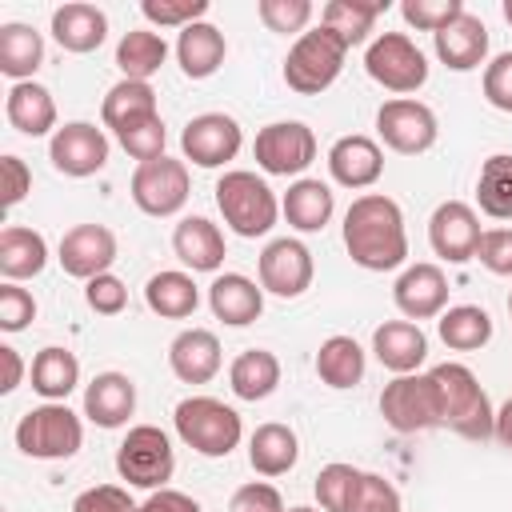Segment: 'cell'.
Instances as JSON below:
<instances>
[{
  "label": "cell",
  "instance_id": "obj_53",
  "mask_svg": "<svg viewBox=\"0 0 512 512\" xmlns=\"http://www.w3.org/2000/svg\"><path fill=\"white\" fill-rule=\"evenodd\" d=\"M228 512H288V508H284V496L272 484L252 480V484H244V488L232 492Z\"/></svg>",
  "mask_w": 512,
  "mask_h": 512
},
{
  "label": "cell",
  "instance_id": "obj_3",
  "mask_svg": "<svg viewBox=\"0 0 512 512\" xmlns=\"http://www.w3.org/2000/svg\"><path fill=\"white\" fill-rule=\"evenodd\" d=\"M216 208H220L224 224L244 240H256V236L272 232V224L280 216V200L268 188V180L256 176V172H244V168L224 172L216 180Z\"/></svg>",
  "mask_w": 512,
  "mask_h": 512
},
{
  "label": "cell",
  "instance_id": "obj_33",
  "mask_svg": "<svg viewBox=\"0 0 512 512\" xmlns=\"http://www.w3.org/2000/svg\"><path fill=\"white\" fill-rule=\"evenodd\" d=\"M228 388H232V396L252 400V404L264 400V396H272L280 388V360L268 348L240 352L232 360V368H228Z\"/></svg>",
  "mask_w": 512,
  "mask_h": 512
},
{
  "label": "cell",
  "instance_id": "obj_24",
  "mask_svg": "<svg viewBox=\"0 0 512 512\" xmlns=\"http://www.w3.org/2000/svg\"><path fill=\"white\" fill-rule=\"evenodd\" d=\"M136 412V384L124 372H100L84 388V416L96 428H124Z\"/></svg>",
  "mask_w": 512,
  "mask_h": 512
},
{
  "label": "cell",
  "instance_id": "obj_20",
  "mask_svg": "<svg viewBox=\"0 0 512 512\" xmlns=\"http://www.w3.org/2000/svg\"><path fill=\"white\" fill-rule=\"evenodd\" d=\"M432 44H436V56H440L444 68H452V72H472V68H480L484 56H488V28H484L480 16H472V12L464 8L448 28H440V32L432 36Z\"/></svg>",
  "mask_w": 512,
  "mask_h": 512
},
{
  "label": "cell",
  "instance_id": "obj_49",
  "mask_svg": "<svg viewBox=\"0 0 512 512\" xmlns=\"http://www.w3.org/2000/svg\"><path fill=\"white\" fill-rule=\"evenodd\" d=\"M84 300H88V308H92L96 316H120L124 304H128V288H124L120 276L104 272V276H92V280L84 284Z\"/></svg>",
  "mask_w": 512,
  "mask_h": 512
},
{
  "label": "cell",
  "instance_id": "obj_5",
  "mask_svg": "<svg viewBox=\"0 0 512 512\" xmlns=\"http://www.w3.org/2000/svg\"><path fill=\"white\" fill-rule=\"evenodd\" d=\"M84 444V424L64 400L28 408L16 424V448L32 460H68Z\"/></svg>",
  "mask_w": 512,
  "mask_h": 512
},
{
  "label": "cell",
  "instance_id": "obj_10",
  "mask_svg": "<svg viewBox=\"0 0 512 512\" xmlns=\"http://www.w3.org/2000/svg\"><path fill=\"white\" fill-rule=\"evenodd\" d=\"M128 188H132V204L144 216H176L188 204V192H192L188 164L184 160H172V156L136 164Z\"/></svg>",
  "mask_w": 512,
  "mask_h": 512
},
{
  "label": "cell",
  "instance_id": "obj_56",
  "mask_svg": "<svg viewBox=\"0 0 512 512\" xmlns=\"http://www.w3.org/2000/svg\"><path fill=\"white\" fill-rule=\"evenodd\" d=\"M0 364H4V380H0V392H16L20 380H24V360L12 344H0Z\"/></svg>",
  "mask_w": 512,
  "mask_h": 512
},
{
  "label": "cell",
  "instance_id": "obj_11",
  "mask_svg": "<svg viewBox=\"0 0 512 512\" xmlns=\"http://www.w3.org/2000/svg\"><path fill=\"white\" fill-rule=\"evenodd\" d=\"M256 164L268 176H300L316 160V132L304 120H276L256 132Z\"/></svg>",
  "mask_w": 512,
  "mask_h": 512
},
{
  "label": "cell",
  "instance_id": "obj_9",
  "mask_svg": "<svg viewBox=\"0 0 512 512\" xmlns=\"http://www.w3.org/2000/svg\"><path fill=\"white\" fill-rule=\"evenodd\" d=\"M364 68L388 92H416L428 84V60L404 32H380L364 52Z\"/></svg>",
  "mask_w": 512,
  "mask_h": 512
},
{
  "label": "cell",
  "instance_id": "obj_13",
  "mask_svg": "<svg viewBox=\"0 0 512 512\" xmlns=\"http://www.w3.org/2000/svg\"><path fill=\"white\" fill-rule=\"evenodd\" d=\"M244 144V132L232 116L224 112H204V116H192L180 132V152L184 160H192L196 168H220L228 160H236Z\"/></svg>",
  "mask_w": 512,
  "mask_h": 512
},
{
  "label": "cell",
  "instance_id": "obj_46",
  "mask_svg": "<svg viewBox=\"0 0 512 512\" xmlns=\"http://www.w3.org/2000/svg\"><path fill=\"white\" fill-rule=\"evenodd\" d=\"M256 12L264 20V28L268 32H280V36H288V32H300L304 36V28L312 20V4L308 0H260Z\"/></svg>",
  "mask_w": 512,
  "mask_h": 512
},
{
  "label": "cell",
  "instance_id": "obj_27",
  "mask_svg": "<svg viewBox=\"0 0 512 512\" xmlns=\"http://www.w3.org/2000/svg\"><path fill=\"white\" fill-rule=\"evenodd\" d=\"M280 212L296 232H320L336 212V196H332V188L324 180L300 176V180L288 184V192L280 200Z\"/></svg>",
  "mask_w": 512,
  "mask_h": 512
},
{
  "label": "cell",
  "instance_id": "obj_43",
  "mask_svg": "<svg viewBox=\"0 0 512 512\" xmlns=\"http://www.w3.org/2000/svg\"><path fill=\"white\" fill-rule=\"evenodd\" d=\"M116 140H120V148H124L132 160L148 164V160H160V156H164L168 132H164L160 112H156V116H144V120H136V124L120 128V132H116Z\"/></svg>",
  "mask_w": 512,
  "mask_h": 512
},
{
  "label": "cell",
  "instance_id": "obj_17",
  "mask_svg": "<svg viewBox=\"0 0 512 512\" xmlns=\"http://www.w3.org/2000/svg\"><path fill=\"white\" fill-rule=\"evenodd\" d=\"M56 260L68 276L88 284L92 276H104L116 264V236L104 224H76V228L64 232Z\"/></svg>",
  "mask_w": 512,
  "mask_h": 512
},
{
  "label": "cell",
  "instance_id": "obj_36",
  "mask_svg": "<svg viewBox=\"0 0 512 512\" xmlns=\"http://www.w3.org/2000/svg\"><path fill=\"white\" fill-rule=\"evenodd\" d=\"M364 348L352 340V336H328L316 352V376L328 384V388H356L364 380Z\"/></svg>",
  "mask_w": 512,
  "mask_h": 512
},
{
  "label": "cell",
  "instance_id": "obj_34",
  "mask_svg": "<svg viewBox=\"0 0 512 512\" xmlns=\"http://www.w3.org/2000/svg\"><path fill=\"white\" fill-rule=\"evenodd\" d=\"M40 64H44V36L32 24H0V72L24 84Z\"/></svg>",
  "mask_w": 512,
  "mask_h": 512
},
{
  "label": "cell",
  "instance_id": "obj_26",
  "mask_svg": "<svg viewBox=\"0 0 512 512\" xmlns=\"http://www.w3.org/2000/svg\"><path fill=\"white\" fill-rule=\"evenodd\" d=\"M108 36V16L96 8V4H84V0H72V4H60L52 12V40L64 48V52H96Z\"/></svg>",
  "mask_w": 512,
  "mask_h": 512
},
{
  "label": "cell",
  "instance_id": "obj_22",
  "mask_svg": "<svg viewBox=\"0 0 512 512\" xmlns=\"http://www.w3.org/2000/svg\"><path fill=\"white\" fill-rule=\"evenodd\" d=\"M172 252L184 268L192 272H220L228 248H224V232L208 220V216H184L172 228Z\"/></svg>",
  "mask_w": 512,
  "mask_h": 512
},
{
  "label": "cell",
  "instance_id": "obj_59",
  "mask_svg": "<svg viewBox=\"0 0 512 512\" xmlns=\"http://www.w3.org/2000/svg\"><path fill=\"white\" fill-rule=\"evenodd\" d=\"M288 512H316V508H308V504H296V508H288Z\"/></svg>",
  "mask_w": 512,
  "mask_h": 512
},
{
  "label": "cell",
  "instance_id": "obj_42",
  "mask_svg": "<svg viewBox=\"0 0 512 512\" xmlns=\"http://www.w3.org/2000/svg\"><path fill=\"white\" fill-rule=\"evenodd\" d=\"M360 476H364V472L352 468V464H340V460H336V464H324L320 476H316V484H312L320 508H324V512H352Z\"/></svg>",
  "mask_w": 512,
  "mask_h": 512
},
{
  "label": "cell",
  "instance_id": "obj_57",
  "mask_svg": "<svg viewBox=\"0 0 512 512\" xmlns=\"http://www.w3.org/2000/svg\"><path fill=\"white\" fill-rule=\"evenodd\" d=\"M496 440H500L504 448H512V396H508L504 408L496 412Z\"/></svg>",
  "mask_w": 512,
  "mask_h": 512
},
{
  "label": "cell",
  "instance_id": "obj_4",
  "mask_svg": "<svg viewBox=\"0 0 512 512\" xmlns=\"http://www.w3.org/2000/svg\"><path fill=\"white\" fill-rule=\"evenodd\" d=\"M172 428H176V436L192 452L212 456V460L228 456L240 444V436H244L240 412L232 404L216 400V396H188V400H180L176 412H172Z\"/></svg>",
  "mask_w": 512,
  "mask_h": 512
},
{
  "label": "cell",
  "instance_id": "obj_15",
  "mask_svg": "<svg viewBox=\"0 0 512 512\" xmlns=\"http://www.w3.org/2000/svg\"><path fill=\"white\" fill-rule=\"evenodd\" d=\"M312 276H316L312 252H308V244H300L292 236H280L260 252V288L272 296L296 300L312 288Z\"/></svg>",
  "mask_w": 512,
  "mask_h": 512
},
{
  "label": "cell",
  "instance_id": "obj_52",
  "mask_svg": "<svg viewBox=\"0 0 512 512\" xmlns=\"http://www.w3.org/2000/svg\"><path fill=\"white\" fill-rule=\"evenodd\" d=\"M484 100L500 112H512V52H500L484 64Z\"/></svg>",
  "mask_w": 512,
  "mask_h": 512
},
{
  "label": "cell",
  "instance_id": "obj_19",
  "mask_svg": "<svg viewBox=\"0 0 512 512\" xmlns=\"http://www.w3.org/2000/svg\"><path fill=\"white\" fill-rule=\"evenodd\" d=\"M328 172L340 188H372L384 172V152L372 136H340L332 148H328Z\"/></svg>",
  "mask_w": 512,
  "mask_h": 512
},
{
  "label": "cell",
  "instance_id": "obj_23",
  "mask_svg": "<svg viewBox=\"0 0 512 512\" xmlns=\"http://www.w3.org/2000/svg\"><path fill=\"white\" fill-rule=\"evenodd\" d=\"M208 308L216 320L232 324V328H244L252 320H260L264 312V288L240 272H220L212 284H208Z\"/></svg>",
  "mask_w": 512,
  "mask_h": 512
},
{
  "label": "cell",
  "instance_id": "obj_14",
  "mask_svg": "<svg viewBox=\"0 0 512 512\" xmlns=\"http://www.w3.org/2000/svg\"><path fill=\"white\" fill-rule=\"evenodd\" d=\"M48 160L64 176H76V180L96 176L108 164V136H104V128H96L88 120H72V124L52 132Z\"/></svg>",
  "mask_w": 512,
  "mask_h": 512
},
{
  "label": "cell",
  "instance_id": "obj_55",
  "mask_svg": "<svg viewBox=\"0 0 512 512\" xmlns=\"http://www.w3.org/2000/svg\"><path fill=\"white\" fill-rule=\"evenodd\" d=\"M136 512H204L188 492H176V488H156Z\"/></svg>",
  "mask_w": 512,
  "mask_h": 512
},
{
  "label": "cell",
  "instance_id": "obj_25",
  "mask_svg": "<svg viewBox=\"0 0 512 512\" xmlns=\"http://www.w3.org/2000/svg\"><path fill=\"white\" fill-rule=\"evenodd\" d=\"M372 352H376V360H380L388 372L408 376V372H416V368L424 364V356H428V336H424L420 324H412V320H384V324L372 332Z\"/></svg>",
  "mask_w": 512,
  "mask_h": 512
},
{
  "label": "cell",
  "instance_id": "obj_2",
  "mask_svg": "<svg viewBox=\"0 0 512 512\" xmlns=\"http://www.w3.org/2000/svg\"><path fill=\"white\" fill-rule=\"evenodd\" d=\"M432 380L440 392V428H452L464 440L496 436V412H492L488 392L480 388V380L468 364L444 360L432 368Z\"/></svg>",
  "mask_w": 512,
  "mask_h": 512
},
{
  "label": "cell",
  "instance_id": "obj_54",
  "mask_svg": "<svg viewBox=\"0 0 512 512\" xmlns=\"http://www.w3.org/2000/svg\"><path fill=\"white\" fill-rule=\"evenodd\" d=\"M0 180H4V184H0V192H4L0 204H4V208H16V204L32 192V168H28L20 156H12V152L0 160Z\"/></svg>",
  "mask_w": 512,
  "mask_h": 512
},
{
  "label": "cell",
  "instance_id": "obj_38",
  "mask_svg": "<svg viewBox=\"0 0 512 512\" xmlns=\"http://www.w3.org/2000/svg\"><path fill=\"white\" fill-rule=\"evenodd\" d=\"M436 332L452 352H476L492 340V316L480 304H456L436 316Z\"/></svg>",
  "mask_w": 512,
  "mask_h": 512
},
{
  "label": "cell",
  "instance_id": "obj_47",
  "mask_svg": "<svg viewBox=\"0 0 512 512\" xmlns=\"http://www.w3.org/2000/svg\"><path fill=\"white\" fill-rule=\"evenodd\" d=\"M352 512H404V504H400V492H396L392 480H384L376 472H364L360 488H356V500H352Z\"/></svg>",
  "mask_w": 512,
  "mask_h": 512
},
{
  "label": "cell",
  "instance_id": "obj_30",
  "mask_svg": "<svg viewBox=\"0 0 512 512\" xmlns=\"http://www.w3.org/2000/svg\"><path fill=\"white\" fill-rule=\"evenodd\" d=\"M296 460H300V440H296V432L288 424L268 420V424H260L248 436V464H252V472L284 476V472L296 468Z\"/></svg>",
  "mask_w": 512,
  "mask_h": 512
},
{
  "label": "cell",
  "instance_id": "obj_18",
  "mask_svg": "<svg viewBox=\"0 0 512 512\" xmlns=\"http://www.w3.org/2000/svg\"><path fill=\"white\" fill-rule=\"evenodd\" d=\"M392 300L408 320H436L448 308V276L440 264H408L396 284H392Z\"/></svg>",
  "mask_w": 512,
  "mask_h": 512
},
{
  "label": "cell",
  "instance_id": "obj_44",
  "mask_svg": "<svg viewBox=\"0 0 512 512\" xmlns=\"http://www.w3.org/2000/svg\"><path fill=\"white\" fill-rule=\"evenodd\" d=\"M460 12H464L460 0H404V4H400L404 24H412L416 32H432V36H436L440 28H448Z\"/></svg>",
  "mask_w": 512,
  "mask_h": 512
},
{
  "label": "cell",
  "instance_id": "obj_32",
  "mask_svg": "<svg viewBox=\"0 0 512 512\" xmlns=\"http://www.w3.org/2000/svg\"><path fill=\"white\" fill-rule=\"evenodd\" d=\"M388 12V0H328L320 8V24L344 40V48H356L372 36L376 20Z\"/></svg>",
  "mask_w": 512,
  "mask_h": 512
},
{
  "label": "cell",
  "instance_id": "obj_12",
  "mask_svg": "<svg viewBox=\"0 0 512 512\" xmlns=\"http://www.w3.org/2000/svg\"><path fill=\"white\" fill-rule=\"evenodd\" d=\"M376 132L384 140V148L400 152V156H420L436 144V112L420 100H408V96H396V100H384L380 112H376Z\"/></svg>",
  "mask_w": 512,
  "mask_h": 512
},
{
  "label": "cell",
  "instance_id": "obj_58",
  "mask_svg": "<svg viewBox=\"0 0 512 512\" xmlns=\"http://www.w3.org/2000/svg\"><path fill=\"white\" fill-rule=\"evenodd\" d=\"M500 12H504V20L512 24V0H504V4H500Z\"/></svg>",
  "mask_w": 512,
  "mask_h": 512
},
{
  "label": "cell",
  "instance_id": "obj_37",
  "mask_svg": "<svg viewBox=\"0 0 512 512\" xmlns=\"http://www.w3.org/2000/svg\"><path fill=\"white\" fill-rule=\"evenodd\" d=\"M144 116H156V92H152V84L148 80H116L108 88L104 104H100L104 128L120 132V128H128V124H136Z\"/></svg>",
  "mask_w": 512,
  "mask_h": 512
},
{
  "label": "cell",
  "instance_id": "obj_48",
  "mask_svg": "<svg viewBox=\"0 0 512 512\" xmlns=\"http://www.w3.org/2000/svg\"><path fill=\"white\" fill-rule=\"evenodd\" d=\"M32 320H36V300H32V292L20 288V284H12V280H4V284H0V328H4V332H24Z\"/></svg>",
  "mask_w": 512,
  "mask_h": 512
},
{
  "label": "cell",
  "instance_id": "obj_35",
  "mask_svg": "<svg viewBox=\"0 0 512 512\" xmlns=\"http://www.w3.org/2000/svg\"><path fill=\"white\" fill-rule=\"evenodd\" d=\"M144 304H148L156 316H164V320H184V316L196 312L200 288H196V280H192L188 272L168 268V272H156V276L144 284Z\"/></svg>",
  "mask_w": 512,
  "mask_h": 512
},
{
  "label": "cell",
  "instance_id": "obj_45",
  "mask_svg": "<svg viewBox=\"0 0 512 512\" xmlns=\"http://www.w3.org/2000/svg\"><path fill=\"white\" fill-rule=\"evenodd\" d=\"M144 20L160 24V28H188V24H200L208 16V0H144L140 4Z\"/></svg>",
  "mask_w": 512,
  "mask_h": 512
},
{
  "label": "cell",
  "instance_id": "obj_31",
  "mask_svg": "<svg viewBox=\"0 0 512 512\" xmlns=\"http://www.w3.org/2000/svg\"><path fill=\"white\" fill-rule=\"evenodd\" d=\"M4 116L16 132L24 136H48L56 128V100L44 84L36 80H24V84H12L8 88V100H4Z\"/></svg>",
  "mask_w": 512,
  "mask_h": 512
},
{
  "label": "cell",
  "instance_id": "obj_21",
  "mask_svg": "<svg viewBox=\"0 0 512 512\" xmlns=\"http://www.w3.org/2000/svg\"><path fill=\"white\" fill-rule=\"evenodd\" d=\"M224 356H220V340L208 328H184L172 344H168V368L176 380L184 384H208L220 372Z\"/></svg>",
  "mask_w": 512,
  "mask_h": 512
},
{
  "label": "cell",
  "instance_id": "obj_6",
  "mask_svg": "<svg viewBox=\"0 0 512 512\" xmlns=\"http://www.w3.org/2000/svg\"><path fill=\"white\" fill-rule=\"evenodd\" d=\"M344 56H348L344 40L332 36L320 24V28L304 32V36H296V44L288 48V56H284V84L292 92H300V96H320L324 88L336 84V76L344 68Z\"/></svg>",
  "mask_w": 512,
  "mask_h": 512
},
{
  "label": "cell",
  "instance_id": "obj_29",
  "mask_svg": "<svg viewBox=\"0 0 512 512\" xmlns=\"http://www.w3.org/2000/svg\"><path fill=\"white\" fill-rule=\"evenodd\" d=\"M48 264V240L36 232V228H24V224H8L0 232V276L20 284V280H32L40 276Z\"/></svg>",
  "mask_w": 512,
  "mask_h": 512
},
{
  "label": "cell",
  "instance_id": "obj_51",
  "mask_svg": "<svg viewBox=\"0 0 512 512\" xmlns=\"http://www.w3.org/2000/svg\"><path fill=\"white\" fill-rule=\"evenodd\" d=\"M476 260L492 272V276H512V228H488L480 236Z\"/></svg>",
  "mask_w": 512,
  "mask_h": 512
},
{
  "label": "cell",
  "instance_id": "obj_7",
  "mask_svg": "<svg viewBox=\"0 0 512 512\" xmlns=\"http://www.w3.org/2000/svg\"><path fill=\"white\" fill-rule=\"evenodd\" d=\"M116 472L132 488H148V492L164 488L176 472V448H172L168 432L156 428V424L128 428V436L116 448Z\"/></svg>",
  "mask_w": 512,
  "mask_h": 512
},
{
  "label": "cell",
  "instance_id": "obj_1",
  "mask_svg": "<svg viewBox=\"0 0 512 512\" xmlns=\"http://www.w3.org/2000/svg\"><path fill=\"white\" fill-rule=\"evenodd\" d=\"M344 248L368 272H392L408 260L404 212L384 192H364L344 212Z\"/></svg>",
  "mask_w": 512,
  "mask_h": 512
},
{
  "label": "cell",
  "instance_id": "obj_50",
  "mask_svg": "<svg viewBox=\"0 0 512 512\" xmlns=\"http://www.w3.org/2000/svg\"><path fill=\"white\" fill-rule=\"evenodd\" d=\"M136 508L140 504H132L128 488H120V484H96L72 500V512H136Z\"/></svg>",
  "mask_w": 512,
  "mask_h": 512
},
{
  "label": "cell",
  "instance_id": "obj_16",
  "mask_svg": "<svg viewBox=\"0 0 512 512\" xmlns=\"http://www.w3.org/2000/svg\"><path fill=\"white\" fill-rule=\"evenodd\" d=\"M480 236H484L480 216L464 200H444L428 220V244L448 264H468L480 248Z\"/></svg>",
  "mask_w": 512,
  "mask_h": 512
},
{
  "label": "cell",
  "instance_id": "obj_39",
  "mask_svg": "<svg viewBox=\"0 0 512 512\" xmlns=\"http://www.w3.org/2000/svg\"><path fill=\"white\" fill-rule=\"evenodd\" d=\"M28 372H32V388L44 400H68V392L80 384V360H76V352L60 348V344L40 348Z\"/></svg>",
  "mask_w": 512,
  "mask_h": 512
},
{
  "label": "cell",
  "instance_id": "obj_8",
  "mask_svg": "<svg viewBox=\"0 0 512 512\" xmlns=\"http://www.w3.org/2000/svg\"><path fill=\"white\" fill-rule=\"evenodd\" d=\"M380 416L392 432H428V428H440V392H436V380L432 372H408V376H396L384 384L380 392Z\"/></svg>",
  "mask_w": 512,
  "mask_h": 512
},
{
  "label": "cell",
  "instance_id": "obj_40",
  "mask_svg": "<svg viewBox=\"0 0 512 512\" xmlns=\"http://www.w3.org/2000/svg\"><path fill=\"white\" fill-rule=\"evenodd\" d=\"M164 56H168V44L152 28H132L116 44V68L124 72V80H148V76H156L160 64H164Z\"/></svg>",
  "mask_w": 512,
  "mask_h": 512
},
{
  "label": "cell",
  "instance_id": "obj_41",
  "mask_svg": "<svg viewBox=\"0 0 512 512\" xmlns=\"http://www.w3.org/2000/svg\"><path fill=\"white\" fill-rule=\"evenodd\" d=\"M476 204L492 220H512V156L496 152L476 176Z\"/></svg>",
  "mask_w": 512,
  "mask_h": 512
},
{
  "label": "cell",
  "instance_id": "obj_60",
  "mask_svg": "<svg viewBox=\"0 0 512 512\" xmlns=\"http://www.w3.org/2000/svg\"><path fill=\"white\" fill-rule=\"evenodd\" d=\"M508 316H512V292H508Z\"/></svg>",
  "mask_w": 512,
  "mask_h": 512
},
{
  "label": "cell",
  "instance_id": "obj_28",
  "mask_svg": "<svg viewBox=\"0 0 512 512\" xmlns=\"http://www.w3.org/2000/svg\"><path fill=\"white\" fill-rule=\"evenodd\" d=\"M228 56V44H224V32L208 20L200 24H188L180 36H176V60H180V72L188 80H208Z\"/></svg>",
  "mask_w": 512,
  "mask_h": 512
}]
</instances>
